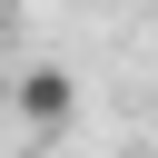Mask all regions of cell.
Segmentation results:
<instances>
[{
  "label": "cell",
  "mask_w": 158,
  "mask_h": 158,
  "mask_svg": "<svg viewBox=\"0 0 158 158\" xmlns=\"http://www.w3.org/2000/svg\"><path fill=\"white\" fill-rule=\"evenodd\" d=\"M0 99L20 109V128H30V138H59V128L79 118V89H69V69H20Z\"/></svg>",
  "instance_id": "1"
},
{
  "label": "cell",
  "mask_w": 158,
  "mask_h": 158,
  "mask_svg": "<svg viewBox=\"0 0 158 158\" xmlns=\"http://www.w3.org/2000/svg\"><path fill=\"white\" fill-rule=\"evenodd\" d=\"M0 89H10V79H0Z\"/></svg>",
  "instance_id": "2"
}]
</instances>
